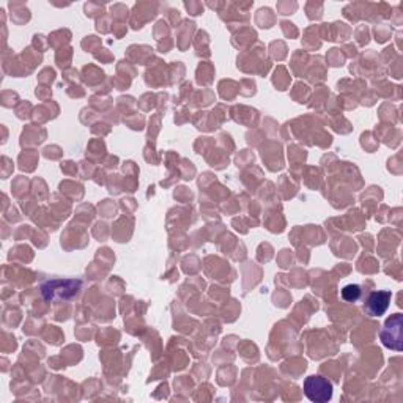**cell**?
Wrapping results in <instances>:
<instances>
[{
	"mask_svg": "<svg viewBox=\"0 0 403 403\" xmlns=\"http://www.w3.org/2000/svg\"><path fill=\"white\" fill-rule=\"evenodd\" d=\"M304 394L310 402H329L332 399V384L320 375H310L304 382Z\"/></svg>",
	"mask_w": 403,
	"mask_h": 403,
	"instance_id": "obj_1",
	"label": "cell"
},
{
	"mask_svg": "<svg viewBox=\"0 0 403 403\" xmlns=\"http://www.w3.org/2000/svg\"><path fill=\"white\" fill-rule=\"evenodd\" d=\"M342 298L347 301V303H355L361 298V287L359 285H353V283H350V285L344 287L342 288Z\"/></svg>",
	"mask_w": 403,
	"mask_h": 403,
	"instance_id": "obj_5",
	"label": "cell"
},
{
	"mask_svg": "<svg viewBox=\"0 0 403 403\" xmlns=\"http://www.w3.org/2000/svg\"><path fill=\"white\" fill-rule=\"evenodd\" d=\"M79 287H81V282L79 281H53V282H46L44 285L41 287V292H43V297L44 299H55V298H71L70 294L71 293L73 297L77 293Z\"/></svg>",
	"mask_w": 403,
	"mask_h": 403,
	"instance_id": "obj_3",
	"label": "cell"
},
{
	"mask_svg": "<svg viewBox=\"0 0 403 403\" xmlns=\"http://www.w3.org/2000/svg\"><path fill=\"white\" fill-rule=\"evenodd\" d=\"M402 326H403V315L395 314L391 315V319L386 320V325L383 328V331L379 332V339L386 348L402 351Z\"/></svg>",
	"mask_w": 403,
	"mask_h": 403,
	"instance_id": "obj_2",
	"label": "cell"
},
{
	"mask_svg": "<svg viewBox=\"0 0 403 403\" xmlns=\"http://www.w3.org/2000/svg\"><path fill=\"white\" fill-rule=\"evenodd\" d=\"M391 298H393V293L391 292H373L368 294V298L364 304V310L371 317L383 315L389 308Z\"/></svg>",
	"mask_w": 403,
	"mask_h": 403,
	"instance_id": "obj_4",
	"label": "cell"
}]
</instances>
